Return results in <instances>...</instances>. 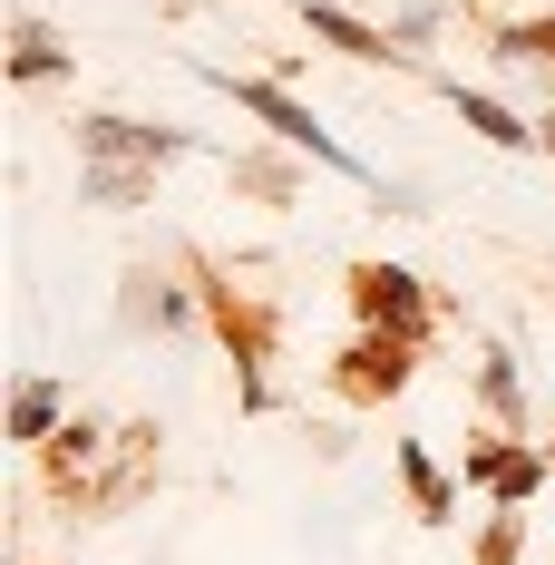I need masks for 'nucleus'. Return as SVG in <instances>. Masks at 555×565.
I'll use <instances>...</instances> for the list:
<instances>
[{"mask_svg":"<svg viewBox=\"0 0 555 565\" xmlns=\"http://www.w3.org/2000/svg\"><path fill=\"white\" fill-rule=\"evenodd\" d=\"M429 30H439V10H429V0H399V58L419 50V40H429Z\"/></svg>","mask_w":555,"mask_h":565,"instance_id":"nucleus-17","label":"nucleus"},{"mask_svg":"<svg viewBox=\"0 0 555 565\" xmlns=\"http://www.w3.org/2000/svg\"><path fill=\"white\" fill-rule=\"evenodd\" d=\"M498 58H506V68H555V20H516V30H498Z\"/></svg>","mask_w":555,"mask_h":565,"instance_id":"nucleus-14","label":"nucleus"},{"mask_svg":"<svg viewBox=\"0 0 555 565\" xmlns=\"http://www.w3.org/2000/svg\"><path fill=\"white\" fill-rule=\"evenodd\" d=\"M409 351H419V341H399V332H361L351 351H341V391H351V399H389L399 381H409Z\"/></svg>","mask_w":555,"mask_h":565,"instance_id":"nucleus-5","label":"nucleus"},{"mask_svg":"<svg viewBox=\"0 0 555 565\" xmlns=\"http://www.w3.org/2000/svg\"><path fill=\"white\" fill-rule=\"evenodd\" d=\"M516 556H526V516L498 508V516H488V536H478V565H516Z\"/></svg>","mask_w":555,"mask_h":565,"instance_id":"nucleus-16","label":"nucleus"},{"mask_svg":"<svg viewBox=\"0 0 555 565\" xmlns=\"http://www.w3.org/2000/svg\"><path fill=\"white\" fill-rule=\"evenodd\" d=\"M58 68H68V40H58L50 20L20 10V20H10V78H58Z\"/></svg>","mask_w":555,"mask_h":565,"instance_id":"nucleus-7","label":"nucleus"},{"mask_svg":"<svg viewBox=\"0 0 555 565\" xmlns=\"http://www.w3.org/2000/svg\"><path fill=\"white\" fill-rule=\"evenodd\" d=\"M478 399H488V419H498V429H526V391H516V361H506V351L478 361Z\"/></svg>","mask_w":555,"mask_h":565,"instance_id":"nucleus-12","label":"nucleus"},{"mask_svg":"<svg viewBox=\"0 0 555 565\" xmlns=\"http://www.w3.org/2000/svg\"><path fill=\"white\" fill-rule=\"evenodd\" d=\"M78 157L88 167H167V157H185V137L137 127V117H78Z\"/></svg>","mask_w":555,"mask_h":565,"instance_id":"nucleus-3","label":"nucleus"},{"mask_svg":"<svg viewBox=\"0 0 555 565\" xmlns=\"http://www.w3.org/2000/svg\"><path fill=\"white\" fill-rule=\"evenodd\" d=\"M351 302H361L371 332H399V341L429 332V292H419V274H399V264H351Z\"/></svg>","mask_w":555,"mask_h":565,"instance_id":"nucleus-2","label":"nucleus"},{"mask_svg":"<svg viewBox=\"0 0 555 565\" xmlns=\"http://www.w3.org/2000/svg\"><path fill=\"white\" fill-rule=\"evenodd\" d=\"M10 439H30V449L58 439V381H20L10 391Z\"/></svg>","mask_w":555,"mask_h":565,"instance_id":"nucleus-10","label":"nucleus"},{"mask_svg":"<svg viewBox=\"0 0 555 565\" xmlns=\"http://www.w3.org/2000/svg\"><path fill=\"white\" fill-rule=\"evenodd\" d=\"M302 20H312V40H332L341 58H399L381 30H361V20H351V10H332V0H302Z\"/></svg>","mask_w":555,"mask_h":565,"instance_id":"nucleus-9","label":"nucleus"},{"mask_svg":"<svg viewBox=\"0 0 555 565\" xmlns=\"http://www.w3.org/2000/svg\"><path fill=\"white\" fill-rule=\"evenodd\" d=\"M399 478H409V508L429 516V526H439V516H458V488H448V468L419 449V439H399Z\"/></svg>","mask_w":555,"mask_h":565,"instance_id":"nucleus-8","label":"nucleus"},{"mask_svg":"<svg viewBox=\"0 0 555 565\" xmlns=\"http://www.w3.org/2000/svg\"><path fill=\"white\" fill-rule=\"evenodd\" d=\"M147 185H157V167H88L78 175V195H88V205H117V215L147 205Z\"/></svg>","mask_w":555,"mask_h":565,"instance_id":"nucleus-13","label":"nucleus"},{"mask_svg":"<svg viewBox=\"0 0 555 565\" xmlns=\"http://www.w3.org/2000/svg\"><path fill=\"white\" fill-rule=\"evenodd\" d=\"M536 147H546V157H555V117H536Z\"/></svg>","mask_w":555,"mask_h":565,"instance_id":"nucleus-18","label":"nucleus"},{"mask_svg":"<svg viewBox=\"0 0 555 565\" xmlns=\"http://www.w3.org/2000/svg\"><path fill=\"white\" fill-rule=\"evenodd\" d=\"M448 108L468 117V127H478L488 147H536V127H526V117H506L498 98H478V88H448Z\"/></svg>","mask_w":555,"mask_h":565,"instance_id":"nucleus-11","label":"nucleus"},{"mask_svg":"<svg viewBox=\"0 0 555 565\" xmlns=\"http://www.w3.org/2000/svg\"><path fill=\"white\" fill-rule=\"evenodd\" d=\"M234 185H244V195H264V205H282V195H302V175L282 167V157H234Z\"/></svg>","mask_w":555,"mask_h":565,"instance_id":"nucleus-15","label":"nucleus"},{"mask_svg":"<svg viewBox=\"0 0 555 565\" xmlns=\"http://www.w3.org/2000/svg\"><path fill=\"white\" fill-rule=\"evenodd\" d=\"M468 488H488L498 508H526V498L546 488V458H536V449H506V439H478V449H468Z\"/></svg>","mask_w":555,"mask_h":565,"instance_id":"nucleus-4","label":"nucleus"},{"mask_svg":"<svg viewBox=\"0 0 555 565\" xmlns=\"http://www.w3.org/2000/svg\"><path fill=\"white\" fill-rule=\"evenodd\" d=\"M117 322L127 332H185V282H167L157 264H137L127 292H117Z\"/></svg>","mask_w":555,"mask_h":565,"instance_id":"nucleus-6","label":"nucleus"},{"mask_svg":"<svg viewBox=\"0 0 555 565\" xmlns=\"http://www.w3.org/2000/svg\"><path fill=\"white\" fill-rule=\"evenodd\" d=\"M215 88H234V108H254V117H264V127L282 137V147H302L312 167H341V175H361V157L341 147L332 127H312V108H302V98H282L274 78H234V68H215Z\"/></svg>","mask_w":555,"mask_h":565,"instance_id":"nucleus-1","label":"nucleus"}]
</instances>
